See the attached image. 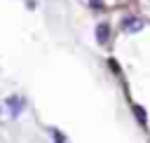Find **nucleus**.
Here are the masks:
<instances>
[{"label": "nucleus", "mask_w": 150, "mask_h": 143, "mask_svg": "<svg viewBox=\"0 0 150 143\" xmlns=\"http://www.w3.org/2000/svg\"><path fill=\"white\" fill-rule=\"evenodd\" d=\"M134 113H136V117H138V122H141V124H145V110H143L141 105H134Z\"/></svg>", "instance_id": "20e7f679"}, {"label": "nucleus", "mask_w": 150, "mask_h": 143, "mask_svg": "<svg viewBox=\"0 0 150 143\" xmlns=\"http://www.w3.org/2000/svg\"><path fill=\"white\" fill-rule=\"evenodd\" d=\"M52 138H54V143H66V138H63V134L59 129H52Z\"/></svg>", "instance_id": "39448f33"}, {"label": "nucleus", "mask_w": 150, "mask_h": 143, "mask_svg": "<svg viewBox=\"0 0 150 143\" xmlns=\"http://www.w3.org/2000/svg\"><path fill=\"white\" fill-rule=\"evenodd\" d=\"M7 105H9L12 115L16 117V115L21 113V108H23V98H19V96H9V98H7Z\"/></svg>", "instance_id": "f257e3e1"}, {"label": "nucleus", "mask_w": 150, "mask_h": 143, "mask_svg": "<svg viewBox=\"0 0 150 143\" xmlns=\"http://www.w3.org/2000/svg\"><path fill=\"white\" fill-rule=\"evenodd\" d=\"M91 2V7H96V9H103V2L101 0H89Z\"/></svg>", "instance_id": "423d86ee"}, {"label": "nucleus", "mask_w": 150, "mask_h": 143, "mask_svg": "<svg viewBox=\"0 0 150 143\" xmlns=\"http://www.w3.org/2000/svg\"><path fill=\"white\" fill-rule=\"evenodd\" d=\"M124 28H127V30H138V28H141V21L134 19V16H127V19H124Z\"/></svg>", "instance_id": "7ed1b4c3"}, {"label": "nucleus", "mask_w": 150, "mask_h": 143, "mask_svg": "<svg viewBox=\"0 0 150 143\" xmlns=\"http://www.w3.org/2000/svg\"><path fill=\"white\" fill-rule=\"evenodd\" d=\"M108 35H110L108 23H98V26H96V38H98V42H101V45H105V42H108Z\"/></svg>", "instance_id": "f03ea898"}]
</instances>
